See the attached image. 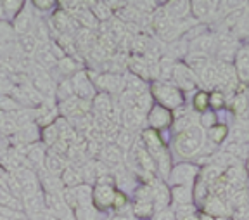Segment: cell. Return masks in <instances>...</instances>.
I'll return each mask as SVG.
<instances>
[{
  "label": "cell",
  "instance_id": "1",
  "mask_svg": "<svg viewBox=\"0 0 249 220\" xmlns=\"http://www.w3.org/2000/svg\"><path fill=\"white\" fill-rule=\"evenodd\" d=\"M206 144V130L201 125H194L180 132V134L173 135L170 141V149L171 154L178 158L180 161H194L202 154Z\"/></svg>",
  "mask_w": 249,
  "mask_h": 220
},
{
  "label": "cell",
  "instance_id": "2",
  "mask_svg": "<svg viewBox=\"0 0 249 220\" xmlns=\"http://www.w3.org/2000/svg\"><path fill=\"white\" fill-rule=\"evenodd\" d=\"M140 139H142L145 149L149 151V154H151L152 160H154L158 179L166 182L171 168L175 165V163H173V154H171L170 144L163 139L161 132H156V130L147 128V127L142 130Z\"/></svg>",
  "mask_w": 249,
  "mask_h": 220
},
{
  "label": "cell",
  "instance_id": "3",
  "mask_svg": "<svg viewBox=\"0 0 249 220\" xmlns=\"http://www.w3.org/2000/svg\"><path fill=\"white\" fill-rule=\"evenodd\" d=\"M149 94L152 95L154 104H160L170 111H177L178 108L185 106V94L171 82L152 80L149 83Z\"/></svg>",
  "mask_w": 249,
  "mask_h": 220
},
{
  "label": "cell",
  "instance_id": "4",
  "mask_svg": "<svg viewBox=\"0 0 249 220\" xmlns=\"http://www.w3.org/2000/svg\"><path fill=\"white\" fill-rule=\"evenodd\" d=\"M201 168L196 165L194 161H178L173 165L170 175H168L166 184L170 185H187V187H194L197 181Z\"/></svg>",
  "mask_w": 249,
  "mask_h": 220
},
{
  "label": "cell",
  "instance_id": "5",
  "mask_svg": "<svg viewBox=\"0 0 249 220\" xmlns=\"http://www.w3.org/2000/svg\"><path fill=\"white\" fill-rule=\"evenodd\" d=\"M171 83H175L183 94H187V92L197 91L199 78L185 61H177L175 68H173V75H171Z\"/></svg>",
  "mask_w": 249,
  "mask_h": 220
},
{
  "label": "cell",
  "instance_id": "6",
  "mask_svg": "<svg viewBox=\"0 0 249 220\" xmlns=\"http://www.w3.org/2000/svg\"><path fill=\"white\" fill-rule=\"evenodd\" d=\"M93 85L95 89H99V92L107 95L118 94L121 95L126 91V83H124V75L120 73H99L95 78H93Z\"/></svg>",
  "mask_w": 249,
  "mask_h": 220
},
{
  "label": "cell",
  "instance_id": "7",
  "mask_svg": "<svg viewBox=\"0 0 249 220\" xmlns=\"http://www.w3.org/2000/svg\"><path fill=\"white\" fill-rule=\"evenodd\" d=\"M145 122H147V128H152L163 134V130L171 128V125L175 122V114H173V111L166 110L160 104H152L147 116H145Z\"/></svg>",
  "mask_w": 249,
  "mask_h": 220
},
{
  "label": "cell",
  "instance_id": "8",
  "mask_svg": "<svg viewBox=\"0 0 249 220\" xmlns=\"http://www.w3.org/2000/svg\"><path fill=\"white\" fill-rule=\"evenodd\" d=\"M118 189L116 185H101L95 184L92 189V204L99 213L113 210L114 198H116Z\"/></svg>",
  "mask_w": 249,
  "mask_h": 220
},
{
  "label": "cell",
  "instance_id": "9",
  "mask_svg": "<svg viewBox=\"0 0 249 220\" xmlns=\"http://www.w3.org/2000/svg\"><path fill=\"white\" fill-rule=\"evenodd\" d=\"M71 82H73L74 95L78 99H85V101H92L95 95H97V89L93 85V80L90 78L89 71L80 70L78 73H74L71 76Z\"/></svg>",
  "mask_w": 249,
  "mask_h": 220
},
{
  "label": "cell",
  "instance_id": "10",
  "mask_svg": "<svg viewBox=\"0 0 249 220\" xmlns=\"http://www.w3.org/2000/svg\"><path fill=\"white\" fill-rule=\"evenodd\" d=\"M201 213H206V215L213 217V219H227V217H232V208H230V204L227 203L225 198H220V196H210L206 198V201L201 204V208H199Z\"/></svg>",
  "mask_w": 249,
  "mask_h": 220
},
{
  "label": "cell",
  "instance_id": "11",
  "mask_svg": "<svg viewBox=\"0 0 249 220\" xmlns=\"http://www.w3.org/2000/svg\"><path fill=\"white\" fill-rule=\"evenodd\" d=\"M152 189V204H154V212H161V210H166L171 206V193H170V185L166 184L161 179H154L151 182Z\"/></svg>",
  "mask_w": 249,
  "mask_h": 220
},
{
  "label": "cell",
  "instance_id": "12",
  "mask_svg": "<svg viewBox=\"0 0 249 220\" xmlns=\"http://www.w3.org/2000/svg\"><path fill=\"white\" fill-rule=\"evenodd\" d=\"M12 26H14L16 35H28L31 33L33 26H35V16H33V11H31V2H26L23 11L18 14L14 21H12Z\"/></svg>",
  "mask_w": 249,
  "mask_h": 220
},
{
  "label": "cell",
  "instance_id": "13",
  "mask_svg": "<svg viewBox=\"0 0 249 220\" xmlns=\"http://www.w3.org/2000/svg\"><path fill=\"white\" fill-rule=\"evenodd\" d=\"M170 193H171V206L194 203V191H192V187H187V185H171Z\"/></svg>",
  "mask_w": 249,
  "mask_h": 220
},
{
  "label": "cell",
  "instance_id": "14",
  "mask_svg": "<svg viewBox=\"0 0 249 220\" xmlns=\"http://www.w3.org/2000/svg\"><path fill=\"white\" fill-rule=\"evenodd\" d=\"M206 135H208V142H211L213 146L220 147V146H222L223 142H227V139H229L230 128L227 123L218 122L216 125H213L211 128L206 130Z\"/></svg>",
  "mask_w": 249,
  "mask_h": 220
},
{
  "label": "cell",
  "instance_id": "15",
  "mask_svg": "<svg viewBox=\"0 0 249 220\" xmlns=\"http://www.w3.org/2000/svg\"><path fill=\"white\" fill-rule=\"evenodd\" d=\"M101 161L102 163H106V165H113V166L123 165V161H124L123 149H120L116 144L106 146L101 153Z\"/></svg>",
  "mask_w": 249,
  "mask_h": 220
},
{
  "label": "cell",
  "instance_id": "16",
  "mask_svg": "<svg viewBox=\"0 0 249 220\" xmlns=\"http://www.w3.org/2000/svg\"><path fill=\"white\" fill-rule=\"evenodd\" d=\"M194 125H199V114L194 113V111H189L187 114H183V116H178V118H175V122H173V125H171V134L177 135L180 134V132H183V130L191 128V127Z\"/></svg>",
  "mask_w": 249,
  "mask_h": 220
},
{
  "label": "cell",
  "instance_id": "17",
  "mask_svg": "<svg viewBox=\"0 0 249 220\" xmlns=\"http://www.w3.org/2000/svg\"><path fill=\"white\" fill-rule=\"evenodd\" d=\"M61 182L66 189H74V187H78V185L85 184L82 177V170L74 168V166H71V165H68L66 168H64V172L61 173Z\"/></svg>",
  "mask_w": 249,
  "mask_h": 220
},
{
  "label": "cell",
  "instance_id": "18",
  "mask_svg": "<svg viewBox=\"0 0 249 220\" xmlns=\"http://www.w3.org/2000/svg\"><path fill=\"white\" fill-rule=\"evenodd\" d=\"M216 4L218 2H201V0H196V2H191V14L197 21H204L210 14L216 12V9H214Z\"/></svg>",
  "mask_w": 249,
  "mask_h": 220
},
{
  "label": "cell",
  "instance_id": "19",
  "mask_svg": "<svg viewBox=\"0 0 249 220\" xmlns=\"http://www.w3.org/2000/svg\"><path fill=\"white\" fill-rule=\"evenodd\" d=\"M191 110L197 114L210 110V92L204 89H197L191 97Z\"/></svg>",
  "mask_w": 249,
  "mask_h": 220
},
{
  "label": "cell",
  "instance_id": "20",
  "mask_svg": "<svg viewBox=\"0 0 249 220\" xmlns=\"http://www.w3.org/2000/svg\"><path fill=\"white\" fill-rule=\"evenodd\" d=\"M43 166H45V170L49 173H52V175H57V177H61V173L64 172V168H66V160L62 156H59V154H54L49 151V154L45 156V163H43Z\"/></svg>",
  "mask_w": 249,
  "mask_h": 220
},
{
  "label": "cell",
  "instance_id": "21",
  "mask_svg": "<svg viewBox=\"0 0 249 220\" xmlns=\"http://www.w3.org/2000/svg\"><path fill=\"white\" fill-rule=\"evenodd\" d=\"M92 108L97 111L99 116H107L113 110V99H111V95L97 92V95L92 99Z\"/></svg>",
  "mask_w": 249,
  "mask_h": 220
},
{
  "label": "cell",
  "instance_id": "22",
  "mask_svg": "<svg viewBox=\"0 0 249 220\" xmlns=\"http://www.w3.org/2000/svg\"><path fill=\"white\" fill-rule=\"evenodd\" d=\"M132 212L137 220L152 219V215H154V204H152V201H132Z\"/></svg>",
  "mask_w": 249,
  "mask_h": 220
},
{
  "label": "cell",
  "instance_id": "23",
  "mask_svg": "<svg viewBox=\"0 0 249 220\" xmlns=\"http://www.w3.org/2000/svg\"><path fill=\"white\" fill-rule=\"evenodd\" d=\"M55 68H57L66 78H71L74 73H78V71L82 70V66H80V64L74 61V57H71V55H66V57H62L61 61H57Z\"/></svg>",
  "mask_w": 249,
  "mask_h": 220
},
{
  "label": "cell",
  "instance_id": "24",
  "mask_svg": "<svg viewBox=\"0 0 249 220\" xmlns=\"http://www.w3.org/2000/svg\"><path fill=\"white\" fill-rule=\"evenodd\" d=\"M26 2L24 0H4V12H5V19L7 21H14L18 18L21 11L24 9Z\"/></svg>",
  "mask_w": 249,
  "mask_h": 220
},
{
  "label": "cell",
  "instance_id": "25",
  "mask_svg": "<svg viewBox=\"0 0 249 220\" xmlns=\"http://www.w3.org/2000/svg\"><path fill=\"white\" fill-rule=\"evenodd\" d=\"M40 141H42V144L45 147H52L59 141V130L55 127V123H52L49 127H43L42 132H40Z\"/></svg>",
  "mask_w": 249,
  "mask_h": 220
},
{
  "label": "cell",
  "instance_id": "26",
  "mask_svg": "<svg viewBox=\"0 0 249 220\" xmlns=\"http://www.w3.org/2000/svg\"><path fill=\"white\" fill-rule=\"evenodd\" d=\"M74 95V89H73V82L71 78H62L61 82L55 87V97H57L59 102L66 101V99L73 97Z\"/></svg>",
  "mask_w": 249,
  "mask_h": 220
},
{
  "label": "cell",
  "instance_id": "27",
  "mask_svg": "<svg viewBox=\"0 0 249 220\" xmlns=\"http://www.w3.org/2000/svg\"><path fill=\"white\" fill-rule=\"evenodd\" d=\"M89 5H92V9H90V11H92V14L95 16V19L101 21V23L111 19V18H113V14H114V12L107 7V4H106V2H90Z\"/></svg>",
  "mask_w": 249,
  "mask_h": 220
},
{
  "label": "cell",
  "instance_id": "28",
  "mask_svg": "<svg viewBox=\"0 0 249 220\" xmlns=\"http://www.w3.org/2000/svg\"><path fill=\"white\" fill-rule=\"evenodd\" d=\"M92 189H93V185H89V184H82V185H78V187L73 189L78 206H82V204H92Z\"/></svg>",
  "mask_w": 249,
  "mask_h": 220
},
{
  "label": "cell",
  "instance_id": "29",
  "mask_svg": "<svg viewBox=\"0 0 249 220\" xmlns=\"http://www.w3.org/2000/svg\"><path fill=\"white\" fill-rule=\"evenodd\" d=\"M52 23H54V26L57 28L59 32H68L70 30V23H73V18L68 12L62 11V9H57L52 14Z\"/></svg>",
  "mask_w": 249,
  "mask_h": 220
},
{
  "label": "cell",
  "instance_id": "30",
  "mask_svg": "<svg viewBox=\"0 0 249 220\" xmlns=\"http://www.w3.org/2000/svg\"><path fill=\"white\" fill-rule=\"evenodd\" d=\"M14 38H16V32L11 21H5V19L0 21V47L14 42Z\"/></svg>",
  "mask_w": 249,
  "mask_h": 220
},
{
  "label": "cell",
  "instance_id": "31",
  "mask_svg": "<svg viewBox=\"0 0 249 220\" xmlns=\"http://www.w3.org/2000/svg\"><path fill=\"white\" fill-rule=\"evenodd\" d=\"M135 135L132 134V130H120L116 135V146L120 149H132L133 144H135Z\"/></svg>",
  "mask_w": 249,
  "mask_h": 220
},
{
  "label": "cell",
  "instance_id": "32",
  "mask_svg": "<svg viewBox=\"0 0 249 220\" xmlns=\"http://www.w3.org/2000/svg\"><path fill=\"white\" fill-rule=\"evenodd\" d=\"M73 213L76 220H99V212L93 208V204H82Z\"/></svg>",
  "mask_w": 249,
  "mask_h": 220
},
{
  "label": "cell",
  "instance_id": "33",
  "mask_svg": "<svg viewBox=\"0 0 249 220\" xmlns=\"http://www.w3.org/2000/svg\"><path fill=\"white\" fill-rule=\"evenodd\" d=\"M225 106H227L225 94H223L222 91H211L210 92V110L220 113V111L225 110Z\"/></svg>",
  "mask_w": 249,
  "mask_h": 220
},
{
  "label": "cell",
  "instance_id": "34",
  "mask_svg": "<svg viewBox=\"0 0 249 220\" xmlns=\"http://www.w3.org/2000/svg\"><path fill=\"white\" fill-rule=\"evenodd\" d=\"M171 208H173V213H175L177 220L189 219V217L199 213V208L196 206L194 203H191V204H178V206H171Z\"/></svg>",
  "mask_w": 249,
  "mask_h": 220
},
{
  "label": "cell",
  "instance_id": "35",
  "mask_svg": "<svg viewBox=\"0 0 249 220\" xmlns=\"http://www.w3.org/2000/svg\"><path fill=\"white\" fill-rule=\"evenodd\" d=\"M74 18L78 19V23H82V26L90 28V30H93V28L99 26V21L95 19V16L92 14V11H90V9H83V11L78 12Z\"/></svg>",
  "mask_w": 249,
  "mask_h": 220
},
{
  "label": "cell",
  "instance_id": "36",
  "mask_svg": "<svg viewBox=\"0 0 249 220\" xmlns=\"http://www.w3.org/2000/svg\"><path fill=\"white\" fill-rule=\"evenodd\" d=\"M36 59H38V63H42V66H45V68H52L57 64L55 57L49 52V49H47L43 43H42V49H36Z\"/></svg>",
  "mask_w": 249,
  "mask_h": 220
},
{
  "label": "cell",
  "instance_id": "37",
  "mask_svg": "<svg viewBox=\"0 0 249 220\" xmlns=\"http://www.w3.org/2000/svg\"><path fill=\"white\" fill-rule=\"evenodd\" d=\"M218 122H220V120H218V113L213 110H208V111H204V113L199 114V125H201L204 130L211 128V127L216 125Z\"/></svg>",
  "mask_w": 249,
  "mask_h": 220
},
{
  "label": "cell",
  "instance_id": "38",
  "mask_svg": "<svg viewBox=\"0 0 249 220\" xmlns=\"http://www.w3.org/2000/svg\"><path fill=\"white\" fill-rule=\"evenodd\" d=\"M130 200H128V194L124 193V191H120L118 189L116 198H114V203H113V212H120V210H124L130 206Z\"/></svg>",
  "mask_w": 249,
  "mask_h": 220
},
{
  "label": "cell",
  "instance_id": "39",
  "mask_svg": "<svg viewBox=\"0 0 249 220\" xmlns=\"http://www.w3.org/2000/svg\"><path fill=\"white\" fill-rule=\"evenodd\" d=\"M19 45L23 47L24 52H35L36 51V45H38V42H36V38L31 33H28V35H23L19 38Z\"/></svg>",
  "mask_w": 249,
  "mask_h": 220
},
{
  "label": "cell",
  "instance_id": "40",
  "mask_svg": "<svg viewBox=\"0 0 249 220\" xmlns=\"http://www.w3.org/2000/svg\"><path fill=\"white\" fill-rule=\"evenodd\" d=\"M31 7L38 12L54 11V9H57V2H54V0H35V2H31Z\"/></svg>",
  "mask_w": 249,
  "mask_h": 220
},
{
  "label": "cell",
  "instance_id": "41",
  "mask_svg": "<svg viewBox=\"0 0 249 220\" xmlns=\"http://www.w3.org/2000/svg\"><path fill=\"white\" fill-rule=\"evenodd\" d=\"M19 104L14 101V97L11 95H0V111H12L18 110Z\"/></svg>",
  "mask_w": 249,
  "mask_h": 220
},
{
  "label": "cell",
  "instance_id": "42",
  "mask_svg": "<svg viewBox=\"0 0 249 220\" xmlns=\"http://www.w3.org/2000/svg\"><path fill=\"white\" fill-rule=\"evenodd\" d=\"M151 220H177L175 213H173V208H166V210H161V212H154Z\"/></svg>",
  "mask_w": 249,
  "mask_h": 220
},
{
  "label": "cell",
  "instance_id": "43",
  "mask_svg": "<svg viewBox=\"0 0 249 220\" xmlns=\"http://www.w3.org/2000/svg\"><path fill=\"white\" fill-rule=\"evenodd\" d=\"M33 220H59V219L54 215V213L49 212V210H43V212H40V213H35V215H33Z\"/></svg>",
  "mask_w": 249,
  "mask_h": 220
},
{
  "label": "cell",
  "instance_id": "44",
  "mask_svg": "<svg viewBox=\"0 0 249 220\" xmlns=\"http://www.w3.org/2000/svg\"><path fill=\"white\" fill-rule=\"evenodd\" d=\"M5 19V12H4V2H0V21ZM7 21V19H5Z\"/></svg>",
  "mask_w": 249,
  "mask_h": 220
},
{
  "label": "cell",
  "instance_id": "45",
  "mask_svg": "<svg viewBox=\"0 0 249 220\" xmlns=\"http://www.w3.org/2000/svg\"><path fill=\"white\" fill-rule=\"evenodd\" d=\"M199 220H216V219H213V217L206 215V213H201V212H199Z\"/></svg>",
  "mask_w": 249,
  "mask_h": 220
},
{
  "label": "cell",
  "instance_id": "46",
  "mask_svg": "<svg viewBox=\"0 0 249 220\" xmlns=\"http://www.w3.org/2000/svg\"><path fill=\"white\" fill-rule=\"evenodd\" d=\"M244 168H246V172H248V177H249V156H248V160L244 161Z\"/></svg>",
  "mask_w": 249,
  "mask_h": 220
},
{
  "label": "cell",
  "instance_id": "47",
  "mask_svg": "<svg viewBox=\"0 0 249 220\" xmlns=\"http://www.w3.org/2000/svg\"><path fill=\"white\" fill-rule=\"evenodd\" d=\"M183 220H199V213H196V215L189 217V219H183Z\"/></svg>",
  "mask_w": 249,
  "mask_h": 220
},
{
  "label": "cell",
  "instance_id": "48",
  "mask_svg": "<svg viewBox=\"0 0 249 220\" xmlns=\"http://www.w3.org/2000/svg\"><path fill=\"white\" fill-rule=\"evenodd\" d=\"M246 97H248V104H249V89H246Z\"/></svg>",
  "mask_w": 249,
  "mask_h": 220
},
{
  "label": "cell",
  "instance_id": "49",
  "mask_svg": "<svg viewBox=\"0 0 249 220\" xmlns=\"http://www.w3.org/2000/svg\"><path fill=\"white\" fill-rule=\"evenodd\" d=\"M142 220H151V219H142Z\"/></svg>",
  "mask_w": 249,
  "mask_h": 220
},
{
  "label": "cell",
  "instance_id": "50",
  "mask_svg": "<svg viewBox=\"0 0 249 220\" xmlns=\"http://www.w3.org/2000/svg\"><path fill=\"white\" fill-rule=\"evenodd\" d=\"M0 172H2V168H0Z\"/></svg>",
  "mask_w": 249,
  "mask_h": 220
}]
</instances>
